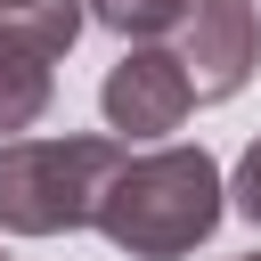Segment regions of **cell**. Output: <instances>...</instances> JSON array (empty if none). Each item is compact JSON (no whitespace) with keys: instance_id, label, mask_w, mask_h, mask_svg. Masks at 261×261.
<instances>
[{"instance_id":"obj_1","label":"cell","mask_w":261,"mask_h":261,"mask_svg":"<svg viewBox=\"0 0 261 261\" xmlns=\"http://www.w3.org/2000/svg\"><path fill=\"white\" fill-rule=\"evenodd\" d=\"M220 212H228V188L204 147H147V155H122L90 228L130 261H188L220 228Z\"/></svg>"},{"instance_id":"obj_2","label":"cell","mask_w":261,"mask_h":261,"mask_svg":"<svg viewBox=\"0 0 261 261\" xmlns=\"http://www.w3.org/2000/svg\"><path fill=\"white\" fill-rule=\"evenodd\" d=\"M130 147H114L106 130L82 139H8L0 147V228L8 237H73L98 220L106 179L122 171Z\"/></svg>"},{"instance_id":"obj_3","label":"cell","mask_w":261,"mask_h":261,"mask_svg":"<svg viewBox=\"0 0 261 261\" xmlns=\"http://www.w3.org/2000/svg\"><path fill=\"white\" fill-rule=\"evenodd\" d=\"M171 65L188 73L196 106L237 98L253 82V65H261V16H253V0H188L179 24H171Z\"/></svg>"},{"instance_id":"obj_4","label":"cell","mask_w":261,"mask_h":261,"mask_svg":"<svg viewBox=\"0 0 261 261\" xmlns=\"http://www.w3.org/2000/svg\"><path fill=\"white\" fill-rule=\"evenodd\" d=\"M188 73L171 65V49H122V65H106V82H98V114H106V130H114V147L122 139H171L179 122H188Z\"/></svg>"},{"instance_id":"obj_5","label":"cell","mask_w":261,"mask_h":261,"mask_svg":"<svg viewBox=\"0 0 261 261\" xmlns=\"http://www.w3.org/2000/svg\"><path fill=\"white\" fill-rule=\"evenodd\" d=\"M82 0H16V8H0V49H16V57H41V65H57L73 41H82Z\"/></svg>"},{"instance_id":"obj_6","label":"cell","mask_w":261,"mask_h":261,"mask_svg":"<svg viewBox=\"0 0 261 261\" xmlns=\"http://www.w3.org/2000/svg\"><path fill=\"white\" fill-rule=\"evenodd\" d=\"M49 98H57V73H49L41 57L0 49V147H8V139H24V130L49 114Z\"/></svg>"},{"instance_id":"obj_7","label":"cell","mask_w":261,"mask_h":261,"mask_svg":"<svg viewBox=\"0 0 261 261\" xmlns=\"http://www.w3.org/2000/svg\"><path fill=\"white\" fill-rule=\"evenodd\" d=\"M179 8H188V0H82V16L106 24V33H122L130 49H155V33L179 24Z\"/></svg>"},{"instance_id":"obj_8","label":"cell","mask_w":261,"mask_h":261,"mask_svg":"<svg viewBox=\"0 0 261 261\" xmlns=\"http://www.w3.org/2000/svg\"><path fill=\"white\" fill-rule=\"evenodd\" d=\"M220 188H228V204H237V212H245V220L261 228V139H253V147L237 155V171H228Z\"/></svg>"},{"instance_id":"obj_9","label":"cell","mask_w":261,"mask_h":261,"mask_svg":"<svg viewBox=\"0 0 261 261\" xmlns=\"http://www.w3.org/2000/svg\"><path fill=\"white\" fill-rule=\"evenodd\" d=\"M0 8H16V0H0Z\"/></svg>"},{"instance_id":"obj_10","label":"cell","mask_w":261,"mask_h":261,"mask_svg":"<svg viewBox=\"0 0 261 261\" xmlns=\"http://www.w3.org/2000/svg\"><path fill=\"white\" fill-rule=\"evenodd\" d=\"M245 261H261V253H245Z\"/></svg>"},{"instance_id":"obj_11","label":"cell","mask_w":261,"mask_h":261,"mask_svg":"<svg viewBox=\"0 0 261 261\" xmlns=\"http://www.w3.org/2000/svg\"><path fill=\"white\" fill-rule=\"evenodd\" d=\"M0 261H8V253H0Z\"/></svg>"}]
</instances>
